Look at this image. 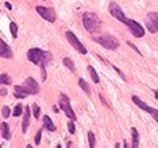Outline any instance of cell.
I'll return each mask as SVG.
<instances>
[{"label": "cell", "instance_id": "cell-1", "mask_svg": "<svg viewBox=\"0 0 158 148\" xmlns=\"http://www.w3.org/2000/svg\"><path fill=\"white\" fill-rule=\"evenodd\" d=\"M27 58L30 62H33L35 65L45 66V65L52 59V54L49 51H44V50H41V49H31V50H28V53H27Z\"/></svg>", "mask_w": 158, "mask_h": 148}, {"label": "cell", "instance_id": "cell-2", "mask_svg": "<svg viewBox=\"0 0 158 148\" xmlns=\"http://www.w3.org/2000/svg\"><path fill=\"white\" fill-rule=\"evenodd\" d=\"M100 24H102V22H100L99 16L96 14L85 12L82 15V26L91 34H95V32H98L100 30Z\"/></svg>", "mask_w": 158, "mask_h": 148}, {"label": "cell", "instance_id": "cell-3", "mask_svg": "<svg viewBox=\"0 0 158 148\" xmlns=\"http://www.w3.org/2000/svg\"><path fill=\"white\" fill-rule=\"evenodd\" d=\"M95 41L100 43L103 47L108 49V50H115L119 46V42L118 39L112 37V35H100V37H95Z\"/></svg>", "mask_w": 158, "mask_h": 148}, {"label": "cell", "instance_id": "cell-4", "mask_svg": "<svg viewBox=\"0 0 158 148\" xmlns=\"http://www.w3.org/2000/svg\"><path fill=\"white\" fill-rule=\"evenodd\" d=\"M60 108H61V110H64V113H65L70 120H76V114H74L73 109H72L70 102H69V97L66 94L60 96Z\"/></svg>", "mask_w": 158, "mask_h": 148}, {"label": "cell", "instance_id": "cell-5", "mask_svg": "<svg viewBox=\"0 0 158 148\" xmlns=\"http://www.w3.org/2000/svg\"><path fill=\"white\" fill-rule=\"evenodd\" d=\"M65 35H66L68 42L70 43L72 47H74V50H77V51L80 53V54H87V53H88V51H87V49H85V46L82 45L80 41H78V38H77L72 31H66V32H65Z\"/></svg>", "mask_w": 158, "mask_h": 148}, {"label": "cell", "instance_id": "cell-6", "mask_svg": "<svg viewBox=\"0 0 158 148\" xmlns=\"http://www.w3.org/2000/svg\"><path fill=\"white\" fill-rule=\"evenodd\" d=\"M37 12L41 15L44 19H46L50 23H54L56 22V12L53 8H48V7H42V6H37Z\"/></svg>", "mask_w": 158, "mask_h": 148}, {"label": "cell", "instance_id": "cell-7", "mask_svg": "<svg viewBox=\"0 0 158 148\" xmlns=\"http://www.w3.org/2000/svg\"><path fill=\"white\" fill-rule=\"evenodd\" d=\"M22 88L24 89V92H26L28 96L30 94H37V93L39 92L38 82L35 81L34 78H31V77L26 78V81H24V84L22 85Z\"/></svg>", "mask_w": 158, "mask_h": 148}, {"label": "cell", "instance_id": "cell-8", "mask_svg": "<svg viewBox=\"0 0 158 148\" xmlns=\"http://www.w3.org/2000/svg\"><path fill=\"white\" fill-rule=\"evenodd\" d=\"M126 24L128 26V28L131 30V34L134 35L135 38H142L143 35H145V30H143V27H142L139 23H136L135 20H132V19H127V22H126Z\"/></svg>", "mask_w": 158, "mask_h": 148}, {"label": "cell", "instance_id": "cell-9", "mask_svg": "<svg viewBox=\"0 0 158 148\" xmlns=\"http://www.w3.org/2000/svg\"><path fill=\"white\" fill-rule=\"evenodd\" d=\"M110 14L115 18V19L120 20L122 23L126 24V22H127V18L124 16V14H123V11H122V8H120V6H118L116 3L112 2V3L110 4Z\"/></svg>", "mask_w": 158, "mask_h": 148}, {"label": "cell", "instance_id": "cell-10", "mask_svg": "<svg viewBox=\"0 0 158 148\" xmlns=\"http://www.w3.org/2000/svg\"><path fill=\"white\" fill-rule=\"evenodd\" d=\"M147 30L150 32H157L158 31V14L152 12L149 14V22H147Z\"/></svg>", "mask_w": 158, "mask_h": 148}, {"label": "cell", "instance_id": "cell-11", "mask_svg": "<svg viewBox=\"0 0 158 148\" xmlns=\"http://www.w3.org/2000/svg\"><path fill=\"white\" fill-rule=\"evenodd\" d=\"M0 55L2 58H12V50L4 41L0 42Z\"/></svg>", "mask_w": 158, "mask_h": 148}, {"label": "cell", "instance_id": "cell-12", "mask_svg": "<svg viewBox=\"0 0 158 148\" xmlns=\"http://www.w3.org/2000/svg\"><path fill=\"white\" fill-rule=\"evenodd\" d=\"M132 102H134L135 105H138L139 108H141V109L146 110L147 113H150V112H152V109H153L152 106H149V105H147L146 102H143L142 100H139V98H138V97H136V96H132Z\"/></svg>", "mask_w": 158, "mask_h": 148}, {"label": "cell", "instance_id": "cell-13", "mask_svg": "<svg viewBox=\"0 0 158 148\" xmlns=\"http://www.w3.org/2000/svg\"><path fill=\"white\" fill-rule=\"evenodd\" d=\"M0 128H2V138L4 140H10L11 139V132H10V127L6 121H3L0 124Z\"/></svg>", "mask_w": 158, "mask_h": 148}, {"label": "cell", "instance_id": "cell-14", "mask_svg": "<svg viewBox=\"0 0 158 148\" xmlns=\"http://www.w3.org/2000/svg\"><path fill=\"white\" fill-rule=\"evenodd\" d=\"M44 127L48 129V131H50V132H54L56 131V125L53 124L52 118H50L48 114H45V116H44Z\"/></svg>", "mask_w": 158, "mask_h": 148}, {"label": "cell", "instance_id": "cell-15", "mask_svg": "<svg viewBox=\"0 0 158 148\" xmlns=\"http://www.w3.org/2000/svg\"><path fill=\"white\" fill-rule=\"evenodd\" d=\"M14 96L16 97V98H26V97L28 96L26 92H24V89L22 88L20 85H18L14 88Z\"/></svg>", "mask_w": 158, "mask_h": 148}, {"label": "cell", "instance_id": "cell-16", "mask_svg": "<svg viewBox=\"0 0 158 148\" xmlns=\"http://www.w3.org/2000/svg\"><path fill=\"white\" fill-rule=\"evenodd\" d=\"M28 121H30V106L26 108V113H24V120H23V127H22L23 133H26L28 129Z\"/></svg>", "mask_w": 158, "mask_h": 148}, {"label": "cell", "instance_id": "cell-17", "mask_svg": "<svg viewBox=\"0 0 158 148\" xmlns=\"http://www.w3.org/2000/svg\"><path fill=\"white\" fill-rule=\"evenodd\" d=\"M131 133H132V147L138 148V146H139V136H138V131H136V128H131Z\"/></svg>", "mask_w": 158, "mask_h": 148}, {"label": "cell", "instance_id": "cell-18", "mask_svg": "<svg viewBox=\"0 0 158 148\" xmlns=\"http://www.w3.org/2000/svg\"><path fill=\"white\" fill-rule=\"evenodd\" d=\"M78 85H80V88H81L82 90H84V92L87 93L88 96H91V89H89V85H88L87 82H85V81H84V79H82V78H80V79H78Z\"/></svg>", "mask_w": 158, "mask_h": 148}, {"label": "cell", "instance_id": "cell-19", "mask_svg": "<svg viewBox=\"0 0 158 148\" xmlns=\"http://www.w3.org/2000/svg\"><path fill=\"white\" fill-rule=\"evenodd\" d=\"M88 71H89V74H91V78L93 79V82H95V84H99L100 79H99V75L96 73V70L93 69L92 66H88Z\"/></svg>", "mask_w": 158, "mask_h": 148}, {"label": "cell", "instance_id": "cell-20", "mask_svg": "<svg viewBox=\"0 0 158 148\" xmlns=\"http://www.w3.org/2000/svg\"><path fill=\"white\" fill-rule=\"evenodd\" d=\"M11 82H12V79L10 78V75H8V74L3 73L2 75H0V84H2V85H10Z\"/></svg>", "mask_w": 158, "mask_h": 148}, {"label": "cell", "instance_id": "cell-21", "mask_svg": "<svg viewBox=\"0 0 158 148\" xmlns=\"http://www.w3.org/2000/svg\"><path fill=\"white\" fill-rule=\"evenodd\" d=\"M10 31H11L12 38L18 37V24L15 23V22H11V23H10Z\"/></svg>", "mask_w": 158, "mask_h": 148}, {"label": "cell", "instance_id": "cell-22", "mask_svg": "<svg viewBox=\"0 0 158 148\" xmlns=\"http://www.w3.org/2000/svg\"><path fill=\"white\" fill-rule=\"evenodd\" d=\"M62 62H64V65H65V66H66L69 70H72V71L76 70V69H74V63L72 62V59H70V58H64Z\"/></svg>", "mask_w": 158, "mask_h": 148}, {"label": "cell", "instance_id": "cell-23", "mask_svg": "<svg viewBox=\"0 0 158 148\" xmlns=\"http://www.w3.org/2000/svg\"><path fill=\"white\" fill-rule=\"evenodd\" d=\"M22 112H23V106L20 105V104H18V105L15 106V109H14V112H12V114L15 117H19L20 114H22Z\"/></svg>", "mask_w": 158, "mask_h": 148}, {"label": "cell", "instance_id": "cell-24", "mask_svg": "<svg viewBox=\"0 0 158 148\" xmlns=\"http://www.w3.org/2000/svg\"><path fill=\"white\" fill-rule=\"evenodd\" d=\"M39 112H41V108L38 106V104H33V114L35 118H39Z\"/></svg>", "mask_w": 158, "mask_h": 148}, {"label": "cell", "instance_id": "cell-25", "mask_svg": "<svg viewBox=\"0 0 158 148\" xmlns=\"http://www.w3.org/2000/svg\"><path fill=\"white\" fill-rule=\"evenodd\" d=\"M88 140H89V147L91 148L95 147V135H93V132H88Z\"/></svg>", "mask_w": 158, "mask_h": 148}, {"label": "cell", "instance_id": "cell-26", "mask_svg": "<svg viewBox=\"0 0 158 148\" xmlns=\"http://www.w3.org/2000/svg\"><path fill=\"white\" fill-rule=\"evenodd\" d=\"M41 138H42V129H38L37 135H35V139H34L37 146H39V144H41Z\"/></svg>", "mask_w": 158, "mask_h": 148}, {"label": "cell", "instance_id": "cell-27", "mask_svg": "<svg viewBox=\"0 0 158 148\" xmlns=\"http://www.w3.org/2000/svg\"><path fill=\"white\" fill-rule=\"evenodd\" d=\"M68 129H69V133H72V135H73V133L76 132V127H74V122H73V120L68 122Z\"/></svg>", "mask_w": 158, "mask_h": 148}, {"label": "cell", "instance_id": "cell-28", "mask_svg": "<svg viewBox=\"0 0 158 148\" xmlns=\"http://www.w3.org/2000/svg\"><path fill=\"white\" fill-rule=\"evenodd\" d=\"M10 108L8 106H3V110H2V116L4 117V118H7V117H10Z\"/></svg>", "mask_w": 158, "mask_h": 148}, {"label": "cell", "instance_id": "cell-29", "mask_svg": "<svg viewBox=\"0 0 158 148\" xmlns=\"http://www.w3.org/2000/svg\"><path fill=\"white\" fill-rule=\"evenodd\" d=\"M150 114H152L154 120H156V121L158 122V110H157V109H154V108H153V109H152V112H150Z\"/></svg>", "mask_w": 158, "mask_h": 148}, {"label": "cell", "instance_id": "cell-30", "mask_svg": "<svg viewBox=\"0 0 158 148\" xmlns=\"http://www.w3.org/2000/svg\"><path fill=\"white\" fill-rule=\"evenodd\" d=\"M114 69H115V71H116V73H118V74H119L120 77H122V79H124V81H126V75H124V73H123V71H122L120 69H118V67L115 66V65H114Z\"/></svg>", "mask_w": 158, "mask_h": 148}, {"label": "cell", "instance_id": "cell-31", "mask_svg": "<svg viewBox=\"0 0 158 148\" xmlns=\"http://www.w3.org/2000/svg\"><path fill=\"white\" fill-rule=\"evenodd\" d=\"M127 45H128V46H130V47H131V49H134V50H135V51H136V53H138V54H141V53H139V49H138V47H136V46L134 45V43H131V42H127Z\"/></svg>", "mask_w": 158, "mask_h": 148}, {"label": "cell", "instance_id": "cell-32", "mask_svg": "<svg viewBox=\"0 0 158 148\" xmlns=\"http://www.w3.org/2000/svg\"><path fill=\"white\" fill-rule=\"evenodd\" d=\"M0 94H2V96H6V94H7V90H6L4 88H2V90H0Z\"/></svg>", "mask_w": 158, "mask_h": 148}, {"label": "cell", "instance_id": "cell-33", "mask_svg": "<svg viewBox=\"0 0 158 148\" xmlns=\"http://www.w3.org/2000/svg\"><path fill=\"white\" fill-rule=\"evenodd\" d=\"M6 7H7V8H8V10H12V6H11V4H10V3H8V2H7V3H6Z\"/></svg>", "mask_w": 158, "mask_h": 148}, {"label": "cell", "instance_id": "cell-34", "mask_svg": "<svg viewBox=\"0 0 158 148\" xmlns=\"http://www.w3.org/2000/svg\"><path fill=\"white\" fill-rule=\"evenodd\" d=\"M154 96H156V98L158 100V90H156V92H154Z\"/></svg>", "mask_w": 158, "mask_h": 148}]
</instances>
